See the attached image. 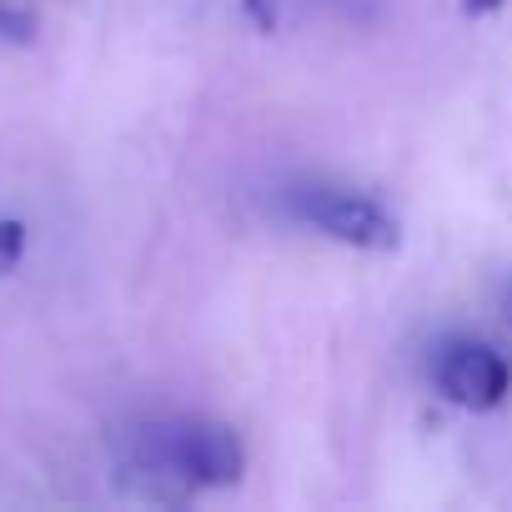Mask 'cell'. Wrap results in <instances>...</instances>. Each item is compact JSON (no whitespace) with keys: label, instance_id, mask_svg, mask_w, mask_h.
Here are the masks:
<instances>
[{"label":"cell","instance_id":"cell-5","mask_svg":"<svg viewBox=\"0 0 512 512\" xmlns=\"http://www.w3.org/2000/svg\"><path fill=\"white\" fill-rule=\"evenodd\" d=\"M502 0H467V11H497Z\"/></svg>","mask_w":512,"mask_h":512},{"label":"cell","instance_id":"cell-3","mask_svg":"<svg viewBox=\"0 0 512 512\" xmlns=\"http://www.w3.org/2000/svg\"><path fill=\"white\" fill-rule=\"evenodd\" d=\"M432 377H437V392L467 412H492L512 392V367L502 362V352L487 342H467V337H457L437 352Z\"/></svg>","mask_w":512,"mask_h":512},{"label":"cell","instance_id":"cell-2","mask_svg":"<svg viewBox=\"0 0 512 512\" xmlns=\"http://www.w3.org/2000/svg\"><path fill=\"white\" fill-rule=\"evenodd\" d=\"M292 211L307 226H317L322 236H332L342 246H357V251H397V241H402L397 221L372 196L347 191V186H297Z\"/></svg>","mask_w":512,"mask_h":512},{"label":"cell","instance_id":"cell-4","mask_svg":"<svg viewBox=\"0 0 512 512\" xmlns=\"http://www.w3.org/2000/svg\"><path fill=\"white\" fill-rule=\"evenodd\" d=\"M26 256V221L0 216V277H11Z\"/></svg>","mask_w":512,"mask_h":512},{"label":"cell","instance_id":"cell-1","mask_svg":"<svg viewBox=\"0 0 512 512\" xmlns=\"http://www.w3.org/2000/svg\"><path fill=\"white\" fill-rule=\"evenodd\" d=\"M246 472V447L226 422L161 417L131 432L126 477L151 502H191L206 487H231Z\"/></svg>","mask_w":512,"mask_h":512}]
</instances>
